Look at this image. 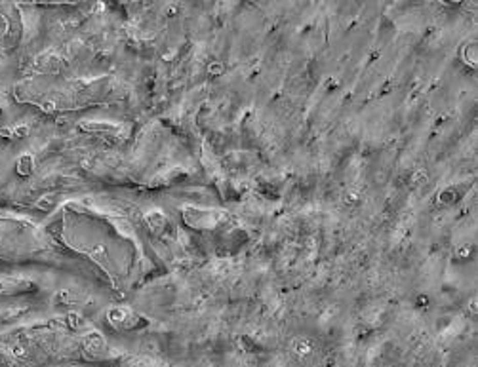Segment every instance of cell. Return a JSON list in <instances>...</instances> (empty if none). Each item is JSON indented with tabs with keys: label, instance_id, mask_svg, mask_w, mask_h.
<instances>
[]
</instances>
